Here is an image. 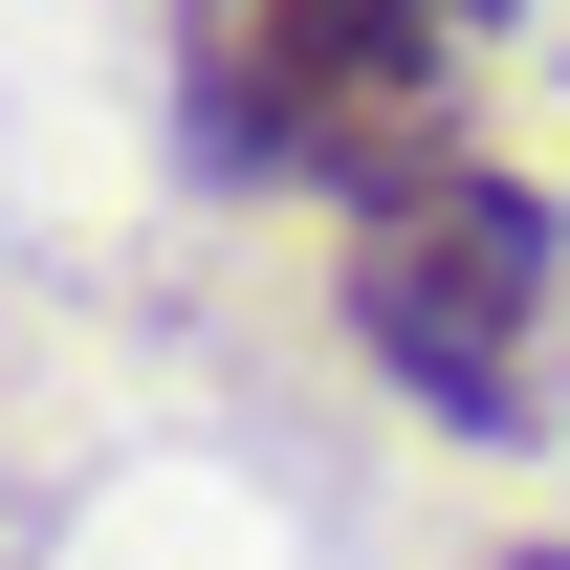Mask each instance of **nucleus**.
I'll return each instance as SVG.
<instances>
[{
  "mask_svg": "<svg viewBox=\"0 0 570 570\" xmlns=\"http://www.w3.org/2000/svg\"><path fill=\"white\" fill-rule=\"evenodd\" d=\"M461 45H483L461 0H154L176 154L219 198H330V219L461 154Z\"/></svg>",
  "mask_w": 570,
  "mask_h": 570,
  "instance_id": "f257e3e1",
  "label": "nucleus"
},
{
  "mask_svg": "<svg viewBox=\"0 0 570 570\" xmlns=\"http://www.w3.org/2000/svg\"><path fill=\"white\" fill-rule=\"evenodd\" d=\"M330 307H352L373 395H417L439 439H549V330H570V198L549 176H504L483 132L439 154V176H395V198L352 219V264H330Z\"/></svg>",
  "mask_w": 570,
  "mask_h": 570,
  "instance_id": "f03ea898",
  "label": "nucleus"
},
{
  "mask_svg": "<svg viewBox=\"0 0 570 570\" xmlns=\"http://www.w3.org/2000/svg\"><path fill=\"white\" fill-rule=\"evenodd\" d=\"M461 22H527V0H461Z\"/></svg>",
  "mask_w": 570,
  "mask_h": 570,
  "instance_id": "7ed1b4c3",
  "label": "nucleus"
},
{
  "mask_svg": "<svg viewBox=\"0 0 570 570\" xmlns=\"http://www.w3.org/2000/svg\"><path fill=\"white\" fill-rule=\"evenodd\" d=\"M504 570H570V549H504Z\"/></svg>",
  "mask_w": 570,
  "mask_h": 570,
  "instance_id": "20e7f679",
  "label": "nucleus"
}]
</instances>
